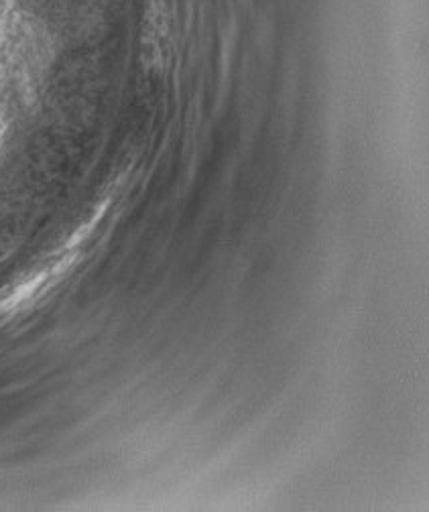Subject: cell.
Listing matches in <instances>:
<instances>
[{
	"label": "cell",
	"mask_w": 429,
	"mask_h": 512,
	"mask_svg": "<svg viewBox=\"0 0 429 512\" xmlns=\"http://www.w3.org/2000/svg\"><path fill=\"white\" fill-rule=\"evenodd\" d=\"M72 263H74V256H66V259L55 261L53 265L37 271L35 275L27 277L25 281H21L13 289H9L3 297H0V317L15 313L21 307H25L27 303H31L49 285H53L57 279L64 277L68 273V269L72 267Z\"/></svg>",
	"instance_id": "1"
}]
</instances>
